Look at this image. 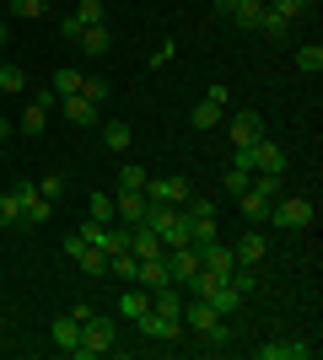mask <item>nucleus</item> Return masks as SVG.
<instances>
[{
	"label": "nucleus",
	"instance_id": "obj_1",
	"mask_svg": "<svg viewBox=\"0 0 323 360\" xmlns=\"http://www.w3.org/2000/svg\"><path fill=\"white\" fill-rule=\"evenodd\" d=\"M232 167H243L248 178H259V172L280 178V172H286V150H280L275 140L264 135V140H253V146H243V150H237V156H232Z\"/></svg>",
	"mask_w": 323,
	"mask_h": 360
},
{
	"label": "nucleus",
	"instance_id": "obj_45",
	"mask_svg": "<svg viewBox=\"0 0 323 360\" xmlns=\"http://www.w3.org/2000/svg\"><path fill=\"white\" fill-rule=\"evenodd\" d=\"M6 38H11V22H0V44H6Z\"/></svg>",
	"mask_w": 323,
	"mask_h": 360
},
{
	"label": "nucleus",
	"instance_id": "obj_33",
	"mask_svg": "<svg viewBox=\"0 0 323 360\" xmlns=\"http://www.w3.org/2000/svg\"><path fill=\"white\" fill-rule=\"evenodd\" d=\"M200 339H205V345H210V349H227V345H232V323H227V317H221V323H210V328H205Z\"/></svg>",
	"mask_w": 323,
	"mask_h": 360
},
{
	"label": "nucleus",
	"instance_id": "obj_46",
	"mask_svg": "<svg viewBox=\"0 0 323 360\" xmlns=\"http://www.w3.org/2000/svg\"><path fill=\"white\" fill-rule=\"evenodd\" d=\"M0 150H6V135H0Z\"/></svg>",
	"mask_w": 323,
	"mask_h": 360
},
{
	"label": "nucleus",
	"instance_id": "obj_43",
	"mask_svg": "<svg viewBox=\"0 0 323 360\" xmlns=\"http://www.w3.org/2000/svg\"><path fill=\"white\" fill-rule=\"evenodd\" d=\"M81 248H87V242H81V231H70V237H65V258H81Z\"/></svg>",
	"mask_w": 323,
	"mask_h": 360
},
{
	"label": "nucleus",
	"instance_id": "obj_34",
	"mask_svg": "<svg viewBox=\"0 0 323 360\" xmlns=\"http://www.w3.org/2000/svg\"><path fill=\"white\" fill-rule=\"evenodd\" d=\"M87 210H92V221L113 226V194H92V199H87Z\"/></svg>",
	"mask_w": 323,
	"mask_h": 360
},
{
	"label": "nucleus",
	"instance_id": "obj_42",
	"mask_svg": "<svg viewBox=\"0 0 323 360\" xmlns=\"http://www.w3.org/2000/svg\"><path fill=\"white\" fill-rule=\"evenodd\" d=\"M60 38H65V44H76V38H81V22H76V16H65V22H60Z\"/></svg>",
	"mask_w": 323,
	"mask_h": 360
},
{
	"label": "nucleus",
	"instance_id": "obj_16",
	"mask_svg": "<svg viewBox=\"0 0 323 360\" xmlns=\"http://www.w3.org/2000/svg\"><path fill=\"white\" fill-rule=\"evenodd\" d=\"M264 253H270V242H264L259 231H243V237L232 242V258H237V264H264Z\"/></svg>",
	"mask_w": 323,
	"mask_h": 360
},
{
	"label": "nucleus",
	"instance_id": "obj_37",
	"mask_svg": "<svg viewBox=\"0 0 323 360\" xmlns=\"http://www.w3.org/2000/svg\"><path fill=\"white\" fill-rule=\"evenodd\" d=\"M108 81H97V75H81V97H92V103H108Z\"/></svg>",
	"mask_w": 323,
	"mask_h": 360
},
{
	"label": "nucleus",
	"instance_id": "obj_10",
	"mask_svg": "<svg viewBox=\"0 0 323 360\" xmlns=\"http://www.w3.org/2000/svg\"><path fill=\"white\" fill-rule=\"evenodd\" d=\"M146 215H151V199H146V194H113V221L140 226Z\"/></svg>",
	"mask_w": 323,
	"mask_h": 360
},
{
	"label": "nucleus",
	"instance_id": "obj_39",
	"mask_svg": "<svg viewBox=\"0 0 323 360\" xmlns=\"http://www.w3.org/2000/svg\"><path fill=\"white\" fill-rule=\"evenodd\" d=\"M0 226H22V199H16V194L0 199Z\"/></svg>",
	"mask_w": 323,
	"mask_h": 360
},
{
	"label": "nucleus",
	"instance_id": "obj_14",
	"mask_svg": "<svg viewBox=\"0 0 323 360\" xmlns=\"http://www.w3.org/2000/svg\"><path fill=\"white\" fill-rule=\"evenodd\" d=\"M60 113L70 124H81V129H92V124H97V103H92V97H81V91H76V97H60Z\"/></svg>",
	"mask_w": 323,
	"mask_h": 360
},
{
	"label": "nucleus",
	"instance_id": "obj_17",
	"mask_svg": "<svg viewBox=\"0 0 323 360\" xmlns=\"http://www.w3.org/2000/svg\"><path fill=\"white\" fill-rule=\"evenodd\" d=\"M76 49H81V54H87V60H103L108 49H113V32H108V27H81Z\"/></svg>",
	"mask_w": 323,
	"mask_h": 360
},
{
	"label": "nucleus",
	"instance_id": "obj_21",
	"mask_svg": "<svg viewBox=\"0 0 323 360\" xmlns=\"http://www.w3.org/2000/svg\"><path fill=\"white\" fill-rule=\"evenodd\" d=\"M54 345H60L65 355H70V349L81 345V323H76L70 312H65V317H54Z\"/></svg>",
	"mask_w": 323,
	"mask_h": 360
},
{
	"label": "nucleus",
	"instance_id": "obj_27",
	"mask_svg": "<svg viewBox=\"0 0 323 360\" xmlns=\"http://www.w3.org/2000/svg\"><path fill=\"white\" fill-rule=\"evenodd\" d=\"M49 86H54V97H76V91H81V70H54Z\"/></svg>",
	"mask_w": 323,
	"mask_h": 360
},
{
	"label": "nucleus",
	"instance_id": "obj_22",
	"mask_svg": "<svg viewBox=\"0 0 323 360\" xmlns=\"http://www.w3.org/2000/svg\"><path fill=\"white\" fill-rule=\"evenodd\" d=\"M44 124H49V108H44V103H27L16 129H22V135H44Z\"/></svg>",
	"mask_w": 323,
	"mask_h": 360
},
{
	"label": "nucleus",
	"instance_id": "obj_12",
	"mask_svg": "<svg viewBox=\"0 0 323 360\" xmlns=\"http://www.w3.org/2000/svg\"><path fill=\"white\" fill-rule=\"evenodd\" d=\"M151 312H156V317H172V323H184V285L151 290Z\"/></svg>",
	"mask_w": 323,
	"mask_h": 360
},
{
	"label": "nucleus",
	"instance_id": "obj_6",
	"mask_svg": "<svg viewBox=\"0 0 323 360\" xmlns=\"http://www.w3.org/2000/svg\"><path fill=\"white\" fill-rule=\"evenodd\" d=\"M270 221L286 226V231L308 226V221H312V199H275V205H270Z\"/></svg>",
	"mask_w": 323,
	"mask_h": 360
},
{
	"label": "nucleus",
	"instance_id": "obj_18",
	"mask_svg": "<svg viewBox=\"0 0 323 360\" xmlns=\"http://www.w3.org/2000/svg\"><path fill=\"white\" fill-rule=\"evenodd\" d=\"M210 323H221V312H215V307H210V301H184V328H194V333H205V328H210Z\"/></svg>",
	"mask_w": 323,
	"mask_h": 360
},
{
	"label": "nucleus",
	"instance_id": "obj_41",
	"mask_svg": "<svg viewBox=\"0 0 323 360\" xmlns=\"http://www.w3.org/2000/svg\"><path fill=\"white\" fill-rule=\"evenodd\" d=\"M38 194H44V199H60V194H65V178H54V172H49V178L38 183Z\"/></svg>",
	"mask_w": 323,
	"mask_h": 360
},
{
	"label": "nucleus",
	"instance_id": "obj_15",
	"mask_svg": "<svg viewBox=\"0 0 323 360\" xmlns=\"http://www.w3.org/2000/svg\"><path fill=\"white\" fill-rule=\"evenodd\" d=\"M135 285H146V290H162V285H172V280H167V253H162V258H140Z\"/></svg>",
	"mask_w": 323,
	"mask_h": 360
},
{
	"label": "nucleus",
	"instance_id": "obj_20",
	"mask_svg": "<svg viewBox=\"0 0 323 360\" xmlns=\"http://www.w3.org/2000/svg\"><path fill=\"white\" fill-rule=\"evenodd\" d=\"M221 119H227V108L210 103V97H200V103H194V113H189V124H194V129H215Z\"/></svg>",
	"mask_w": 323,
	"mask_h": 360
},
{
	"label": "nucleus",
	"instance_id": "obj_40",
	"mask_svg": "<svg viewBox=\"0 0 323 360\" xmlns=\"http://www.w3.org/2000/svg\"><path fill=\"white\" fill-rule=\"evenodd\" d=\"M124 248H129V226H108V253H124Z\"/></svg>",
	"mask_w": 323,
	"mask_h": 360
},
{
	"label": "nucleus",
	"instance_id": "obj_9",
	"mask_svg": "<svg viewBox=\"0 0 323 360\" xmlns=\"http://www.w3.org/2000/svg\"><path fill=\"white\" fill-rule=\"evenodd\" d=\"M135 323H140V333H146L151 345H172V339H184V323H172V317L146 312V317H135Z\"/></svg>",
	"mask_w": 323,
	"mask_h": 360
},
{
	"label": "nucleus",
	"instance_id": "obj_19",
	"mask_svg": "<svg viewBox=\"0 0 323 360\" xmlns=\"http://www.w3.org/2000/svg\"><path fill=\"white\" fill-rule=\"evenodd\" d=\"M146 312H151V290H146V285H129V290L119 296V317H129V323H135V317H146Z\"/></svg>",
	"mask_w": 323,
	"mask_h": 360
},
{
	"label": "nucleus",
	"instance_id": "obj_4",
	"mask_svg": "<svg viewBox=\"0 0 323 360\" xmlns=\"http://www.w3.org/2000/svg\"><path fill=\"white\" fill-rule=\"evenodd\" d=\"M146 199L151 205H189L194 188H189V178H146Z\"/></svg>",
	"mask_w": 323,
	"mask_h": 360
},
{
	"label": "nucleus",
	"instance_id": "obj_32",
	"mask_svg": "<svg viewBox=\"0 0 323 360\" xmlns=\"http://www.w3.org/2000/svg\"><path fill=\"white\" fill-rule=\"evenodd\" d=\"M103 146L108 150H129V124H103Z\"/></svg>",
	"mask_w": 323,
	"mask_h": 360
},
{
	"label": "nucleus",
	"instance_id": "obj_11",
	"mask_svg": "<svg viewBox=\"0 0 323 360\" xmlns=\"http://www.w3.org/2000/svg\"><path fill=\"white\" fill-rule=\"evenodd\" d=\"M227 135H232V146L243 150V146H253V140H264V119L259 113H237V119L227 124Z\"/></svg>",
	"mask_w": 323,
	"mask_h": 360
},
{
	"label": "nucleus",
	"instance_id": "obj_2",
	"mask_svg": "<svg viewBox=\"0 0 323 360\" xmlns=\"http://www.w3.org/2000/svg\"><path fill=\"white\" fill-rule=\"evenodd\" d=\"M146 226L162 237V248H184V242H189V215H184V205H151Z\"/></svg>",
	"mask_w": 323,
	"mask_h": 360
},
{
	"label": "nucleus",
	"instance_id": "obj_8",
	"mask_svg": "<svg viewBox=\"0 0 323 360\" xmlns=\"http://www.w3.org/2000/svg\"><path fill=\"white\" fill-rule=\"evenodd\" d=\"M200 269H210V274H221V280H227V274L237 269V258H232V242H221V237L205 242V248H200Z\"/></svg>",
	"mask_w": 323,
	"mask_h": 360
},
{
	"label": "nucleus",
	"instance_id": "obj_31",
	"mask_svg": "<svg viewBox=\"0 0 323 360\" xmlns=\"http://www.w3.org/2000/svg\"><path fill=\"white\" fill-rule=\"evenodd\" d=\"M22 86H27V70H22V65H0V91H11V97H16Z\"/></svg>",
	"mask_w": 323,
	"mask_h": 360
},
{
	"label": "nucleus",
	"instance_id": "obj_29",
	"mask_svg": "<svg viewBox=\"0 0 323 360\" xmlns=\"http://www.w3.org/2000/svg\"><path fill=\"white\" fill-rule=\"evenodd\" d=\"M76 22L81 27H103V0H76Z\"/></svg>",
	"mask_w": 323,
	"mask_h": 360
},
{
	"label": "nucleus",
	"instance_id": "obj_3",
	"mask_svg": "<svg viewBox=\"0 0 323 360\" xmlns=\"http://www.w3.org/2000/svg\"><path fill=\"white\" fill-rule=\"evenodd\" d=\"M108 349H113V317L92 312V317H87V323H81V345L70 349V355L92 360V355H108Z\"/></svg>",
	"mask_w": 323,
	"mask_h": 360
},
{
	"label": "nucleus",
	"instance_id": "obj_7",
	"mask_svg": "<svg viewBox=\"0 0 323 360\" xmlns=\"http://www.w3.org/2000/svg\"><path fill=\"white\" fill-rule=\"evenodd\" d=\"M253 355L259 360H312L318 349H312L308 339H275V345H259Z\"/></svg>",
	"mask_w": 323,
	"mask_h": 360
},
{
	"label": "nucleus",
	"instance_id": "obj_35",
	"mask_svg": "<svg viewBox=\"0 0 323 360\" xmlns=\"http://www.w3.org/2000/svg\"><path fill=\"white\" fill-rule=\"evenodd\" d=\"M264 6H270L275 16H286V22H296V16L308 11V0H264Z\"/></svg>",
	"mask_w": 323,
	"mask_h": 360
},
{
	"label": "nucleus",
	"instance_id": "obj_28",
	"mask_svg": "<svg viewBox=\"0 0 323 360\" xmlns=\"http://www.w3.org/2000/svg\"><path fill=\"white\" fill-rule=\"evenodd\" d=\"M296 70L318 75V70H323V49H318V44H302V49H296Z\"/></svg>",
	"mask_w": 323,
	"mask_h": 360
},
{
	"label": "nucleus",
	"instance_id": "obj_5",
	"mask_svg": "<svg viewBox=\"0 0 323 360\" xmlns=\"http://www.w3.org/2000/svg\"><path fill=\"white\" fill-rule=\"evenodd\" d=\"M194 274H200V248H194V242L167 248V280H172V285H189Z\"/></svg>",
	"mask_w": 323,
	"mask_h": 360
},
{
	"label": "nucleus",
	"instance_id": "obj_25",
	"mask_svg": "<svg viewBox=\"0 0 323 360\" xmlns=\"http://www.w3.org/2000/svg\"><path fill=\"white\" fill-rule=\"evenodd\" d=\"M253 32H264V38H291V22H286V16H275L270 6H264V16H259V27H253Z\"/></svg>",
	"mask_w": 323,
	"mask_h": 360
},
{
	"label": "nucleus",
	"instance_id": "obj_13",
	"mask_svg": "<svg viewBox=\"0 0 323 360\" xmlns=\"http://www.w3.org/2000/svg\"><path fill=\"white\" fill-rule=\"evenodd\" d=\"M129 253H135V258H162L167 248H162V237H156L151 226L140 221V226H129Z\"/></svg>",
	"mask_w": 323,
	"mask_h": 360
},
{
	"label": "nucleus",
	"instance_id": "obj_44",
	"mask_svg": "<svg viewBox=\"0 0 323 360\" xmlns=\"http://www.w3.org/2000/svg\"><path fill=\"white\" fill-rule=\"evenodd\" d=\"M237 6H243V0H215V11H221V16H232Z\"/></svg>",
	"mask_w": 323,
	"mask_h": 360
},
{
	"label": "nucleus",
	"instance_id": "obj_38",
	"mask_svg": "<svg viewBox=\"0 0 323 360\" xmlns=\"http://www.w3.org/2000/svg\"><path fill=\"white\" fill-rule=\"evenodd\" d=\"M221 183H227V194L237 199V194H243V188H248V183H253V178H248L243 167H227V172H221Z\"/></svg>",
	"mask_w": 323,
	"mask_h": 360
},
{
	"label": "nucleus",
	"instance_id": "obj_23",
	"mask_svg": "<svg viewBox=\"0 0 323 360\" xmlns=\"http://www.w3.org/2000/svg\"><path fill=\"white\" fill-rule=\"evenodd\" d=\"M119 194H146V167H135V162L119 167Z\"/></svg>",
	"mask_w": 323,
	"mask_h": 360
},
{
	"label": "nucleus",
	"instance_id": "obj_24",
	"mask_svg": "<svg viewBox=\"0 0 323 360\" xmlns=\"http://www.w3.org/2000/svg\"><path fill=\"white\" fill-rule=\"evenodd\" d=\"M205 301H210V307H215V312H221V317H232V312H237V307H243V296H237V290H232V285H215V290H210V296H205Z\"/></svg>",
	"mask_w": 323,
	"mask_h": 360
},
{
	"label": "nucleus",
	"instance_id": "obj_30",
	"mask_svg": "<svg viewBox=\"0 0 323 360\" xmlns=\"http://www.w3.org/2000/svg\"><path fill=\"white\" fill-rule=\"evenodd\" d=\"M259 16H264V0H243V6L232 11V22H237V27H259Z\"/></svg>",
	"mask_w": 323,
	"mask_h": 360
},
{
	"label": "nucleus",
	"instance_id": "obj_36",
	"mask_svg": "<svg viewBox=\"0 0 323 360\" xmlns=\"http://www.w3.org/2000/svg\"><path fill=\"white\" fill-rule=\"evenodd\" d=\"M44 11H49L44 0H11V16H22V22H38Z\"/></svg>",
	"mask_w": 323,
	"mask_h": 360
},
{
	"label": "nucleus",
	"instance_id": "obj_26",
	"mask_svg": "<svg viewBox=\"0 0 323 360\" xmlns=\"http://www.w3.org/2000/svg\"><path fill=\"white\" fill-rule=\"evenodd\" d=\"M76 264H81L87 274H92V280H103V274H108V253H103V248H81V258H76Z\"/></svg>",
	"mask_w": 323,
	"mask_h": 360
}]
</instances>
